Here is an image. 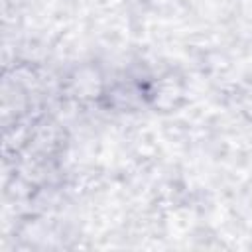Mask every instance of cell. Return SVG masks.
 <instances>
[{
	"label": "cell",
	"instance_id": "cell-1",
	"mask_svg": "<svg viewBox=\"0 0 252 252\" xmlns=\"http://www.w3.org/2000/svg\"><path fill=\"white\" fill-rule=\"evenodd\" d=\"M185 102V87L181 79L163 75L146 87V104L159 112H171Z\"/></svg>",
	"mask_w": 252,
	"mask_h": 252
},
{
	"label": "cell",
	"instance_id": "cell-2",
	"mask_svg": "<svg viewBox=\"0 0 252 252\" xmlns=\"http://www.w3.org/2000/svg\"><path fill=\"white\" fill-rule=\"evenodd\" d=\"M87 67L79 69L75 73V77L71 79V91L77 98H100L106 91V85L102 83V79L96 75V71L89 69V75L85 77Z\"/></svg>",
	"mask_w": 252,
	"mask_h": 252
}]
</instances>
